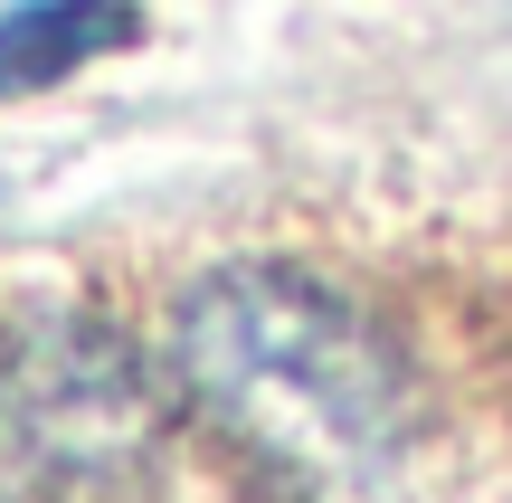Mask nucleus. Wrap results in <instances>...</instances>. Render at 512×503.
<instances>
[{"label": "nucleus", "mask_w": 512, "mask_h": 503, "mask_svg": "<svg viewBox=\"0 0 512 503\" xmlns=\"http://www.w3.org/2000/svg\"><path fill=\"white\" fill-rule=\"evenodd\" d=\"M181 390L285 475H370L408 437V371L332 285L228 266L181 304Z\"/></svg>", "instance_id": "obj_1"}, {"label": "nucleus", "mask_w": 512, "mask_h": 503, "mask_svg": "<svg viewBox=\"0 0 512 503\" xmlns=\"http://www.w3.org/2000/svg\"><path fill=\"white\" fill-rule=\"evenodd\" d=\"M133 38H143L133 0H10L0 10V95L67 86L76 67L133 48Z\"/></svg>", "instance_id": "obj_2"}]
</instances>
